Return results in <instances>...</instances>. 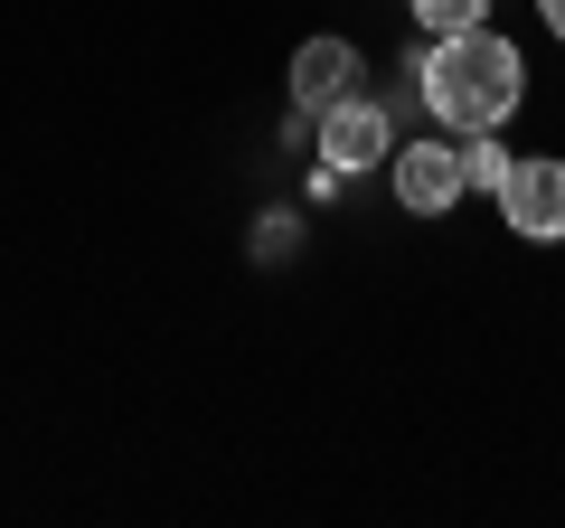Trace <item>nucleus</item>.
<instances>
[{
    "label": "nucleus",
    "mask_w": 565,
    "mask_h": 528,
    "mask_svg": "<svg viewBox=\"0 0 565 528\" xmlns=\"http://www.w3.org/2000/svg\"><path fill=\"white\" fill-rule=\"evenodd\" d=\"M462 180H471V189H500V180H509V151L490 142V133H471V142H462Z\"/></svg>",
    "instance_id": "0eeeda50"
},
{
    "label": "nucleus",
    "mask_w": 565,
    "mask_h": 528,
    "mask_svg": "<svg viewBox=\"0 0 565 528\" xmlns=\"http://www.w3.org/2000/svg\"><path fill=\"white\" fill-rule=\"evenodd\" d=\"M519 85H527L519 47L490 39V29L434 39V57H424V95H434V114H444V123H462V133H490V123H509Z\"/></svg>",
    "instance_id": "f257e3e1"
},
{
    "label": "nucleus",
    "mask_w": 565,
    "mask_h": 528,
    "mask_svg": "<svg viewBox=\"0 0 565 528\" xmlns=\"http://www.w3.org/2000/svg\"><path fill=\"white\" fill-rule=\"evenodd\" d=\"M321 161L330 170H367V161H396V133H386V104L340 95L321 104Z\"/></svg>",
    "instance_id": "7ed1b4c3"
},
{
    "label": "nucleus",
    "mask_w": 565,
    "mask_h": 528,
    "mask_svg": "<svg viewBox=\"0 0 565 528\" xmlns=\"http://www.w3.org/2000/svg\"><path fill=\"white\" fill-rule=\"evenodd\" d=\"M500 218L519 226L527 245H556L565 236V161H509V180L490 189Z\"/></svg>",
    "instance_id": "f03ea898"
},
{
    "label": "nucleus",
    "mask_w": 565,
    "mask_h": 528,
    "mask_svg": "<svg viewBox=\"0 0 565 528\" xmlns=\"http://www.w3.org/2000/svg\"><path fill=\"white\" fill-rule=\"evenodd\" d=\"M462 142H415V151H396V199L415 208V218H444L452 199H462Z\"/></svg>",
    "instance_id": "20e7f679"
},
{
    "label": "nucleus",
    "mask_w": 565,
    "mask_h": 528,
    "mask_svg": "<svg viewBox=\"0 0 565 528\" xmlns=\"http://www.w3.org/2000/svg\"><path fill=\"white\" fill-rule=\"evenodd\" d=\"M490 0H415V20L434 29V39H462V29H481Z\"/></svg>",
    "instance_id": "423d86ee"
},
{
    "label": "nucleus",
    "mask_w": 565,
    "mask_h": 528,
    "mask_svg": "<svg viewBox=\"0 0 565 528\" xmlns=\"http://www.w3.org/2000/svg\"><path fill=\"white\" fill-rule=\"evenodd\" d=\"M349 76H359V57H349V39H311L302 57H292V104H340L349 95Z\"/></svg>",
    "instance_id": "39448f33"
},
{
    "label": "nucleus",
    "mask_w": 565,
    "mask_h": 528,
    "mask_svg": "<svg viewBox=\"0 0 565 528\" xmlns=\"http://www.w3.org/2000/svg\"><path fill=\"white\" fill-rule=\"evenodd\" d=\"M546 29H556V39H565V0H546Z\"/></svg>",
    "instance_id": "6e6552de"
}]
</instances>
